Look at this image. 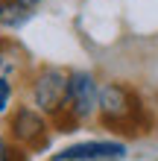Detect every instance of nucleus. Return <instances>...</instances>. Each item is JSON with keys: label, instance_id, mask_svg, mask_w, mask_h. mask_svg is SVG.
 <instances>
[{"label": "nucleus", "instance_id": "nucleus-1", "mask_svg": "<svg viewBox=\"0 0 158 161\" xmlns=\"http://www.w3.org/2000/svg\"><path fill=\"white\" fill-rule=\"evenodd\" d=\"M97 120L114 135H146L152 132V111L129 82H103Z\"/></svg>", "mask_w": 158, "mask_h": 161}, {"label": "nucleus", "instance_id": "nucleus-2", "mask_svg": "<svg viewBox=\"0 0 158 161\" xmlns=\"http://www.w3.org/2000/svg\"><path fill=\"white\" fill-rule=\"evenodd\" d=\"M68 85H70V70L59 64H41L30 76V106L41 111L50 123L59 120L68 106Z\"/></svg>", "mask_w": 158, "mask_h": 161}, {"label": "nucleus", "instance_id": "nucleus-3", "mask_svg": "<svg viewBox=\"0 0 158 161\" xmlns=\"http://www.w3.org/2000/svg\"><path fill=\"white\" fill-rule=\"evenodd\" d=\"M100 82L91 70H70V85H68V106L59 120H53V126L59 132H73L79 123H85L97 114L100 106Z\"/></svg>", "mask_w": 158, "mask_h": 161}, {"label": "nucleus", "instance_id": "nucleus-4", "mask_svg": "<svg viewBox=\"0 0 158 161\" xmlns=\"http://www.w3.org/2000/svg\"><path fill=\"white\" fill-rule=\"evenodd\" d=\"M50 126L53 123L41 111H35L32 106H15L3 120L9 144L21 147L26 153H41L50 144Z\"/></svg>", "mask_w": 158, "mask_h": 161}, {"label": "nucleus", "instance_id": "nucleus-5", "mask_svg": "<svg viewBox=\"0 0 158 161\" xmlns=\"http://www.w3.org/2000/svg\"><path fill=\"white\" fill-rule=\"evenodd\" d=\"M129 149L123 141H79L64 147L50 161H123Z\"/></svg>", "mask_w": 158, "mask_h": 161}, {"label": "nucleus", "instance_id": "nucleus-6", "mask_svg": "<svg viewBox=\"0 0 158 161\" xmlns=\"http://www.w3.org/2000/svg\"><path fill=\"white\" fill-rule=\"evenodd\" d=\"M32 18V9H26L15 0H0V30H21Z\"/></svg>", "mask_w": 158, "mask_h": 161}, {"label": "nucleus", "instance_id": "nucleus-7", "mask_svg": "<svg viewBox=\"0 0 158 161\" xmlns=\"http://www.w3.org/2000/svg\"><path fill=\"white\" fill-rule=\"evenodd\" d=\"M12 100H15V85L9 76H0V117H6L12 111Z\"/></svg>", "mask_w": 158, "mask_h": 161}, {"label": "nucleus", "instance_id": "nucleus-8", "mask_svg": "<svg viewBox=\"0 0 158 161\" xmlns=\"http://www.w3.org/2000/svg\"><path fill=\"white\" fill-rule=\"evenodd\" d=\"M9 149H12V144H9L6 129H3V123H0V161H9Z\"/></svg>", "mask_w": 158, "mask_h": 161}, {"label": "nucleus", "instance_id": "nucleus-9", "mask_svg": "<svg viewBox=\"0 0 158 161\" xmlns=\"http://www.w3.org/2000/svg\"><path fill=\"white\" fill-rule=\"evenodd\" d=\"M9 161H30V153L12 144V149H9Z\"/></svg>", "mask_w": 158, "mask_h": 161}, {"label": "nucleus", "instance_id": "nucleus-10", "mask_svg": "<svg viewBox=\"0 0 158 161\" xmlns=\"http://www.w3.org/2000/svg\"><path fill=\"white\" fill-rule=\"evenodd\" d=\"M15 3H21V6H26V9H32V6H38L41 0H15Z\"/></svg>", "mask_w": 158, "mask_h": 161}]
</instances>
